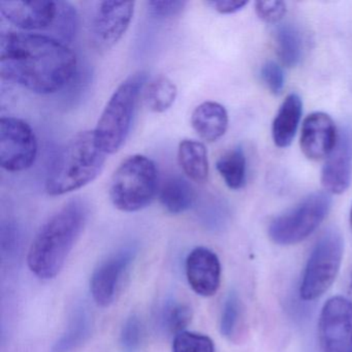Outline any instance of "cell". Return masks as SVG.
Wrapping results in <instances>:
<instances>
[{
    "label": "cell",
    "mask_w": 352,
    "mask_h": 352,
    "mask_svg": "<svg viewBox=\"0 0 352 352\" xmlns=\"http://www.w3.org/2000/svg\"><path fill=\"white\" fill-rule=\"evenodd\" d=\"M94 317L85 302L75 305L65 333L53 344L52 352H72L83 345L91 335Z\"/></svg>",
    "instance_id": "obj_17"
},
{
    "label": "cell",
    "mask_w": 352,
    "mask_h": 352,
    "mask_svg": "<svg viewBox=\"0 0 352 352\" xmlns=\"http://www.w3.org/2000/svg\"><path fill=\"white\" fill-rule=\"evenodd\" d=\"M206 5L211 7L212 9L215 10L222 15H230V14H234L236 12L241 11L244 9L248 1H239V0H212V1H207Z\"/></svg>",
    "instance_id": "obj_33"
},
{
    "label": "cell",
    "mask_w": 352,
    "mask_h": 352,
    "mask_svg": "<svg viewBox=\"0 0 352 352\" xmlns=\"http://www.w3.org/2000/svg\"><path fill=\"white\" fill-rule=\"evenodd\" d=\"M38 140L30 124L15 117L0 120V164L11 173L32 168L38 156Z\"/></svg>",
    "instance_id": "obj_8"
},
{
    "label": "cell",
    "mask_w": 352,
    "mask_h": 352,
    "mask_svg": "<svg viewBox=\"0 0 352 352\" xmlns=\"http://www.w3.org/2000/svg\"><path fill=\"white\" fill-rule=\"evenodd\" d=\"M343 251V238L336 228H329L317 241L300 282L302 300H316L333 285L341 267Z\"/></svg>",
    "instance_id": "obj_7"
},
{
    "label": "cell",
    "mask_w": 352,
    "mask_h": 352,
    "mask_svg": "<svg viewBox=\"0 0 352 352\" xmlns=\"http://www.w3.org/2000/svg\"><path fill=\"white\" fill-rule=\"evenodd\" d=\"M302 102L296 94H292L282 102L272 125L275 145L286 148L292 145L302 118Z\"/></svg>",
    "instance_id": "obj_18"
},
{
    "label": "cell",
    "mask_w": 352,
    "mask_h": 352,
    "mask_svg": "<svg viewBox=\"0 0 352 352\" xmlns=\"http://www.w3.org/2000/svg\"><path fill=\"white\" fill-rule=\"evenodd\" d=\"M349 294H350V300H351V302H352V276H351V282H350Z\"/></svg>",
    "instance_id": "obj_34"
},
{
    "label": "cell",
    "mask_w": 352,
    "mask_h": 352,
    "mask_svg": "<svg viewBox=\"0 0 352 352\" xmlns=\"http://www.w3.org/2000/svg\"><path fill=\"white\" fill-rule=\"evenodd\" d=\"M261 79L267 89L275 96H279L285 84L283 69L275 61H267L261 67Z\"/></svg>",
    "instance_id": "obj_29"
},
{
    "label": "cell",
    "mask_w": 352,
    "mask_h": 352,
    "mask_svg": "<svg viewBox=\"0 0 352 352\" xmlns=\"http://www.w3.org/2000/svg\"><path fill=\"white\" fill-rule=\"evenodd\" d=\"M158 199L164 209L173 215L188 211L195 204V195L188 181L181 177H170L162 183Z\"/></svg>",
    "instance_id": "obj_19"
},
{
    "label": "cell",
    "mask_w": 352,
    "mask_h": 352,
    "mask_svg": "<svg viewBox=\"0 0 352 352\" xmlns=\"http://www.w3.org/2000/svg\"><path fill=\"white\" fill-rule=\"evenodd\" d=\"M173 352H215V346L208 336L184 331L175 336Z\"/></svg>",
    "instance_id": "obj_28"
},
{
    "label": "cell",
    "mask_w": 352,
    "mask_h": 352,
    "mask_svg": "<svg viewBox=\"0 0 352 352\" xmlns=\"http://www.w3.org/2000/svg\"><path fill=\"white\" fill-rule=\"evenodd\" d=\"M87 219V205L76 199L47 220L28 252V267L36 277L50 280L58 275L79 240Z\"/></svg>",
    "instance_id": "obj_2"
},
{
    "label": "cell",
    "mask_w": 352,
    "mask_h": 352,
    "mask_svg": "<svg viewBox=\"0 0 352 352\" xmlns=\"http://www.w3.org/2000/svg\"><path fill=\"white\" fill-rule=\"evenodd\" d=\"M0 13L10 23L20 30H48L50 32L58 14V1L24 0L1 1Z\"/></svg>",
    "instance_id": "obj_12"
},
{
    "label": "cell",
    "mask_w": 352,
    "mask_h": 352,
    "mask_svg": "<svg viewBox=\"0 0 352 352\" xmlns=\"http://www.w3.org/2000/svg\"><path fill=\"white\" fill-rule=\"evenodd\" d=\"M77 57L52 36L3 32L0 36V75L34 94L63 89L77 73Z\"/></svg>",
    "instance_id": "obj_1"
},
{
    "label": "cell",
    "mask_w": 352,
    "mask_h": 352,
    "mask_svg": "<svg viewBox=\"0 0 352 352\" xmlns=\"http://www.w3.org/2000/svg\"><path fill=\"white\" fill-rule=\"evenodd\" d=\"M192 319V310L188 305L179 300H166L158 312L160 329L168 335L177 336L185 331Z\"/></svg>",
    "instance_id": "obj_25"
},
{
    "label": "cell",
    "mask_w": 352,
    "mask_h": 352,
    "mask_svg": "<svg viewBox=\"0 0 352 352\" xmlns=\"http://www.w3.org/2000/svg\"><path fill=\"white\" fill-rule=\"evenodd\" d=\"M178 162L184 174L195 183H205L209 176V160L206 146L195 140L179 144Z\"/></svg>",
    "instance_id": "obj_21"
},
{
    "label": "cell",
    "mask_w": 352,
    "mask_h": 352,
    "mask_svg": "<svg viewBox=\"0 0 352 352\" xmlns=\"http://www.w3.org/2000/svg\"><path fill=\"white\" fill-rule=\"evenodd\" d=\"M186 6V1H181V0H164V1L153 0L147 3L150 15L158 19L176 17L184 11Z\"/></svg>",
    "instance_id": "obj_30"
},
{
    "label": "cell",
    "mask_w": 352,
    "mask_h": 352,
    "mask_svg": "<svg viewBox=\"0 0 352 352\" xmlns=\"http://www.w3.org/2000/svg\"><path fill=\"white\" fill-rule=\"evenodd\" d=\"M135 1H102L94 14L91 26V42L98 53L112 50L129 30Z\"/></svg>",
    "instance_id": "obj_10"
},
{
    "label": "cell",
    "mask_w": 352,
    "mask_h": 352,
    "mask_svg": "<svg viewBox=\"0 0 352 352\" xmlns=\"http://www.w3.org/2000/svg\"><path fill=\"white\" fill-rule=\"evenodd\" d=\"M187 281L191 289L209 298L217 292L221 280V265L217 254L206 247L193 249L185 263Z\"/></svg>",
    "instance_id": "obj_14"
},
{
    "label": "cell",
    "mask_w": 352,
    "mask_h": 352,
    "mask_svg": "<svg viewBox=\"0 0 352 352\" xmlns=\"http://www.w3.org/2000/svg\"><path fill=\"white\" fill-rule=\"evenodd\" d=\"M216 168L228 188L239 190L244 187L247 162L246 156L240 146L222 154L216 162Z\"/></svg>",
    "instance_id": "obj_22"
},
{
    "label": "cell",
    "mask_w": 352,
    "mask_h": 352,
    "mask_svg": "<svg viewBox=\"0 0 352 352\" xmlns=\"http://www.w3.org/2000/svg\"><path fill=\"white\" fill-rule=\"evenodd\" d=\"M107 155L94 131L77 133L61 148L51 164L46 179L47 193L59 197L89 184L102 173Z\"/></svg>",
    "instance_id": "obj_3"
},
{
    "label": "cell",
    "mask_w": 352,
    "mask_h": 352,
    "mask_svg": "<svg viewBox=\"0 0 352 352\" xmlns=\"http://www.w3.org/2000/svg\"><path fill=\"white\" fill-rule=\"evenodd\" d=\"M323 352H352V302L344 296L329 298L318 322Z\"/></svg>",
    "instance_id": "obj_9"
},
{
    "label": "cell",
    "mask_w": 352,
    "mask_h": 352,
    "mask_svg": "<svg viewBox=\"0 0 352 352\" xmlns=\"http://www.w3.org/2000/svg\"><path fill=\"white\" fill-rule=\"evenodd\" d=\"M177 96L178 88L176 84L166 76H158L145 86L144 100L152 112L164 113L172 108Z\"/></svg>",
    "instance_id": "obj_23"
},
{
    "label": "cell",
    "mask_w": 352,
    "mask_h": 352,
    "mask_svg": "<svg viewBox=\"0 0 352 352\" xmlns=\"http://www.w3.org/2000/svg\"><path fill=\"white\" fill-rule=\"evenodd\" d=\"M350 226H351V230H352V207H351V211H350Z\"/></svg>",
    "instance_id": "obj_35"
},
{
    "label": "cell",
    "mask_w": 352,
    "mask_h": 352,
    "mask_svg": "<svg viewBox=\"0 0 352 352\" xmlns=\"http://www.w3.org/2000/svg\"><path fill=\"white\" fill-rule=\"evenodd\" d=\"M352 176V129L345 127L338 135L337 143L327 157L321 183L325 190L342 195L347 190Z\"/></svg>",
    "instance_id": "obj_13"
},
{
    "label": "cell",
    "mask_w": 352,
    "mask_h": 352,
    "mask_svg": "<svg viewBox=\"0 0 352 352\" xmlns=\"http://www.w3.org/2000/svg\"><path fill=\"white\" fill-rule=\"evenodd\" d=\"M145 341V329L143 322L137 315H131L121 327L120 344L122 352H141Z\"/></svg>",
    "instance_id": "obj_27"
},
{
    "label": "cell",
    "mask_w": 352,
    "mask_h": 352,
    "mask_svg": "<svg viewBox=\"0 0 352 352\" xmlns=\"http://www.w3.org/2000/svg\"><path fill=\"white\" fill-rule=\"evenodd\" d=\"M19 230L13 224H8L7 226H3L1 230V247H3V253L13 254L16 250H18L20 245Z\"/></svg>",
    "instance_id": "obj_32"
},
{
    "label": "cell",
    "mask_w": 352,
    "mask_h": 352,
    "mask_svg": "<svg viewBox=\"0 0 352 352\" xmlns=\"http://www.w3.org/2000/svg\"><path fill=\"white\" fill-rule=\"evenodd\" d=\"M147 83V74L138 72L115 90L107 104L96 129V140L107 154H114L129 137L135 106Z\"/></svg>",
    "instance_id": "obj_5"
},
{
    "label": "cell",
    "mask_w": 352,
    "mask_h": 352,
    "mask_svg": "<svg viewBox=\"0 0 352 352\" xmlns=\"http://www.w3.org/2000/svg\"><path fill=\"white\" fill-rule=\"evenodd\" d=\"M276 53L284 67H298L304 57L305 41L298 26L285 23L278 26L274 34Z\"/></svg>",
    "instance_id": "obj_20"
},
{
    "label": "cell",
    "mask_w": 352,
    "mask_h": 352,
    "mask_svg": "<svg viewBox=\"0 0 352 352\" xmlns=\"http://www.w3.org/2000/svg\"><path fill=\"white\" fill-rule=\"evenodd\" d=\"M157 168L147 156L135 154L121 162L111 179L109 195L116 209L126 213L141 211L157 192Z\"/></svg>",
    "instance_id": "obj_4"
},
{
    "label": "cell",
    "mask_w": 352,
    "mask_h": 352,
    "mask_svg": "<svg viewBox=\"0 0 352 352\" xmlns=\"http://www.w3.org/2000/svg\"><path fill=\"white\" fill-rule=\"evenodd\" d=\"M331 207L329 192L311 193L270 223L267 230L270 239L281 246L302 242L322 223Z\"/></svg>",
    "instance_id": "obj_6"
},
{
    "label": "cell",
    "mask_w": 352,
    "mask_h": 352,
    "mask_svg": "<svg viewBox=\"0 0 352 352\" xmlns=\"http://www.w3.org/2000/svg\"><path fill=\"white\" fill-rule=\"evenodd\" d=\"M255 12L257 17L265 23H279L286 14V5L283 1H256Z\"/></svg>",
    "instance_id": "obj_31"
},
{
    "label": "cell",
    "mask_w": 352,
    "mask_h": 352,
    "mask_svg": "<svg viewBox=\"0 0 352 352\" xmlns=\"http://www.w3.org/2000/svg\"><path fill=\"white\" fill-rule=\"evenodd\" d=\"M78 28V14L69 3L58 1V14L54 26L50 30L55 34V40L67 45L75 38Z\"/></svg>",
    "instance_id": "obj_26"
},
{
    "label": "cell",
    "mask_w": 352,
    "mask_h": 352,
    "mask_svg": "<svg viewBox=\"0 0 352 352\" xmlns=\"http://www.w3.org/2000/svg\"><path fill=\"white\" fill-rule=\"evenodd\" d=\"M245 329L244 307L236 292H230L224 300L220 317V333L232 342L242 338Z\"/></svg>",
    "instance_id": "obj_24"
},
{
    "label": "cell",
    "mask_w": 352,
    "mask_h": 352,
    "mask_svg": "<svg viewBox=\"0 0 352 352\" xmlns=\"http://www.w3.org/2000/svg\"><path fill=\"white\" fill-rule=\"evenodd\" d=\"M135 245L122 247L94 270L90 280V292L98 306L108 307L114 302L123 278L137 258Z\"/></svg>",
    "instance_id": "obj_11"
},
{
    "label": "cell",
    "mask_w": 352,
    "mask_h": 352,
    "mask_svg": "<svg viewBox=\"0 0 352 352\" xmlns=\"http://www.w3.org/2000/svg\"><path fill=\"white\" fill-rule=\"evenodd\" d=\"M190 121L192 129L204 141L214 143L226 135L228 114L222 104L205 102L193 110Z\"/></svg>",
    "instance_id": "obj_16"
},
{
    "label": "cell",
    "mask_w": 352,
    "mask_h": 352,
    "mask_svg": "<svg viewBox=\"0 0 352 352\" xmlns=\"http://www.w3.org/2000/svg\"><path fill=\"white\" fill-rule=\"evenodd\" d=\"M338 133L331 116L314 112L306 117L300 133V150L308 160L327 157L337 143Z\"/></svg>",
    "instance_id": "obj_15"
}]
</instances>
